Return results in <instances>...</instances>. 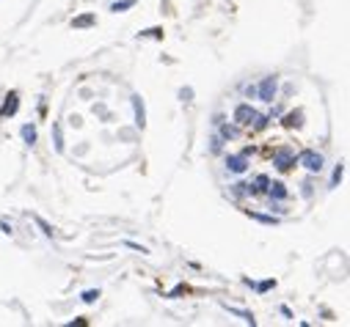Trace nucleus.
I'll return each mask as SVG.
<instances>
[{
  "label": "nucleus",
  "instance_id": "1",
  "mask_svg": "<svg viewBox=\"0 0 350 327\" xmlns=\"http://www.w3.org/2000/svg\"><path fill=\"white\" fill-rule=\"evenodd\" d=\"M298 162L306 168L309 173H320L322 168H326V157H322L320 152H314V148H306V152L298 154Z\"/></svg>",
  "mask_w": 350,
  "mask_h": 327
},
{
  "label": "nucleus",
  "instance_id": "2",
  "mask_svg": "<svg viewBox=\"0 0 350 327\" xmlns=\"http://www.w3.org/2000/svg\"><path fill=\"white\" fill-rule=\"evenodd\" d=\"M276 94H279V77H276V74H267V77H262V83L257 85V97L265 102V105H273Z\"/></svg>",
  "mask_w": 350,
  "mask_h": 327
},
{
  "label": "nucleus",
  "instance_id": "3",
  "mask_svg": "<svg viewBox=\"0 0 350 327\" xmlns=\"http://www.w3.org/2000/svg\"><path fill=\"white\" fill-rule=\"evenodd\" d=\"M295 162H298V157H295V152L289 146H279L273 152V165L279 168V171H289Z\"/></svg>",
  "mask_w": 350,
  "mask_h": 327
},
{
  "label": "nucleus",
  "instance_id": "4",
  "mask_svg": "<svg viewBox=\"0 0 350 327\" xmlns=\"http://www.w3.org/2000/svg\"><path fill=\"white\" fill-rule=\"evenodd\" d=\"M254 118H257V110H254L248 102H240V105L234 107V124L237 127H251Z\"/></svg>",
  "mask_w": 350,
  "mask_h": 327
},
{
  "label": "nucleus",
  "instance_id": "5",
  "mask_svg": "<svg viewBox=\"0 0 350 327\" xmlns=\"http://www.w3.org/2000/svg\"><path fill=\"white\" fill-rule=\"evenodd\" d=\"M226 171H229V173H246V171H248V154H246V152L229 154V157H226Z\"/></svg>",
  "mask_w": 350,
  "mask_h": 327
},
{
  "label": "nucleus",
  "instance_id": "6",
  "mask_svg": "<svg viewBox=\"0 0 350 327\" xmlns=\"http://www.w3.org/2000/svg\"><path fill=\"white\" fill-rule=\"evenodd\" d=\"M17 110H19V94L11 91L9 97H6L3 107H0V118H9V115H14Z\"/></svg>",
  "mask_w": 350,
  "mask_h": 327
},
{
  "label": "nucleus",
  "instance_id": "7",
  "mask_svg": "<svg viewBox=\"0 0 350 327\" xmlns=\"http://www.w3.org/2000/svg\"><path fill=\"white\" fill-rule=\"evenodd\" d=\"M130 102H132V113H136V127H138V129H144V127H146V110H144V99H141L138 94H132V97H130Z\"/></svg>",
  "mask_w": 350,
  "mask_h": 327
},
{
  "label": "nucleus",
  "instance_id": "8",
  "mask_svg": "<svg viewBox=\"0 0 350 327\" xmlns=\"http://www.w3.org/2000/svg\"><path fill=\"white\" fill-rule=\"evenodd\" d=\"M304 124V110H295V113H287L284 115V127L287 129H298Z\"/></svg>",
  "mask_w": 350,
  "mask_h": 327
},
{
  "label": "nucleus",
  "instance_id": "9",
  "mask_svg": "<svg viewBox=\"0 0 350 327\" xmlns=\"http://www.w3.org/2000/svg\"><path fill=\"white\" fill-rule=\"evenodd\" d=\"M215 127H218L221 129V138H224V140H234V138H237V135H240V129L237 127H229V124H224V121H218V124H215Z\"/></svg>",
  "mask_w": 350,
  "mask_h": 327
},
{
  "label": "nucleus",
  "instance_id": "10",
  "mask_svg": "<svg viewBox=\"0 0 350 327\" xmlns=\"http://www.w3.org/2000/svg\"><path fill=\"white\" fill-rule=\"evenodd\" d=\"M91 25H97V17L94 14H80L72 19V28H91Z\"/></svg>",
  "mask_w": 350,
  "mask_h": 327
},
{
  "label": "nucleus",
  "instance_id": "11",
  "mask_svg": "<svg viewBox=\"0 0 350 327\" xmlns=\"http://www.w3.org/2000/svg\"><path fill=\"white\" fill-rule=\"evenodd\" d=\"M267 193H271V198H276V201H284V198H287V187L281 185V182H271Z\"/></svg>",
  "mask_w": 350,
  "mask_h": 327
},
{
  "label": "nucleus",
  "instance_id": "12",
  "mask_svg": "<svg viewBox=\"0 0 350 327\" xmlns=\"http://www.w3.org/2000/svg\"><path fill=\"white\" fill-rule=\"evenodd\" d=\"M248 217L257 220V223H265V226H279V217H273V215H259V212H251V209H248Z\"/></svg>",
  "mask_w": 350,
  "mask_h": 327
},
{
  "label": "nucleus",
  "instance_id": "13",
  "mask_svg": "<svg viewBox=\"0 0 350 327\" xmlns=\"http://www.w3.org/2000/svg\"><path fill=\"white\" fill-rule=\"evenodd\" d=\"M226 311H229V313H234V316H240L246 324H251V327L257 324V319H254V313H251V311H240V308H232V305H226Z\"/></svg>",
  "mask_w": 350,
  "mask_h": 327
},
{
  "label": "nucleus",
  "instance_id": "14",
  "mask_svg": "<svg viewBox=\"0 0 350 327\" xmlns=\"http://www.w3.org/2000/svg\"><path fill=\"white\" fill-rule=\"evenodd\" d=\"M52 143H56V152L64 154V132H61V124H52Z\"/></svg>",
  "mask_w": 350,
  "mask_h": 327
},
{
  "label": "nucleus",
  "instance_id": "15",
  "mask_svg": "<svg viewBox=\"0 0 350 327\" xmlns=\"http://www.w3.org/2000/svg\"><path fill=\"white\" fill-rule=\"evenodd\" d=\"M267 187H271V176L259 173L257 179H254V193H267Z\"/></svg>",
  "mask_w": 350,
  "mask_h": 327
},
{
  "label": "nucleus",
  "instance_id": "16",
  "mask_svg": "<svg viewBox=\"0 0 350 327\" xmlns=\"http://www.w3.org/2000/svg\"><path fill=\"white\" fill-rule=\"evenodd\" d=\"M138 0H116V3H111V11L113 14H122V11H127V9H132Z\"/></svg>",
  "mask_w": 350,
  "mask_h": 327
},
{
  "label": "nucleus",
  "instance_id": "17",
  "mask_svg": "<svg viewBox=\"0 0 350 327\" xmlns=\"http://www.w3.org/2000/svg\"><path fill=\"white\" fill-rule=\"evenodd\" d=\"M36 138H39V135H36V127H33V124H25V127H22V140L28 143V146H33Z\"/></svg>",
  "mask_w": 350,
  "mask_h": 327
},
{
  "label": "nucleus",
  "instance_id": "18",
  "mask_svg": "<svg viewBox=\"0 0 350 327\" xmlns=\"http://www.w3.org/2000/svg\"><path fill=\"white\" fill-rule=\"evenodd\" d=\"M80 300H83L86 305H91V303H97L99 300V289H86L83 294H80Z\"/></svg>",
  "mask_w": 350,
  "mask_h": 327
},
{
  "label": "nucleus",
  "instance_id": "19",
  "mask_svg": "<svg viewBox=\"0 0 350 327\" xmlns=\"http://www.w3.org/2000/svg\"><path fill=\"white\" fill-rule=\"evenodd\" d=\"M210 143H212L210 152H212V154H221V152H224V143H226V140L221 138V135H212V140H210Z\"/></svg>",
  "mask_w": 350,
  "mask_h": 327
},
{
  "label": "nucleus",
  "instance_id": "20",
  "mask_svg": "<svg viewBox=\"0 0 350 327\" xmlns=\"http://www.w3.org/2000/svg\"><path fill=\"white\" fill-rule=\"evenodd\" d=\"M342 173H345V165H342V162H339V165L334 168V176H331V187H339V182H342Z\"/></svg>",
  "mask_w": 350,
  "mask_h": 327
},
{
  "label": "nucleus",
  "instance_id": "21",
  "mask_svg": "<svg viewBox=\"0 0 350 327\" xmlns=\"http://www.w3.org/2000/svg\"><path fill=\"white\" fill-rule=\"evenodd\" d=\"M254 286H257V291H259V294H265V291H271L273 286H276V281H273V278H267V281H262V283H254Z\"/></svg>",
  "mask_w": 350,
  "mask_h": 327
},
{
  "label": "nucleus",
  "instance_id": "22",
  "mask_svg": "<svg viewBox=\"0 0 350 327\" xmlns=\"http://www.w3.org/2000/svg\"><path fill=\"white\" fill-rule=\"evenodd\" d=\"M36 223H39V228H42L44 236H52V234H56V231H52V226H50L47 220H42V217H36Z\"/></svg>",
  "mask_w": 350,
  "mask_h": 327
},
{
  "label": "nucleus",
  "instance_id": "23",
  "mask_svg": "<svg viewBox=\"0 0 350 327\" xmlns=\"http://www.w3.org/2000/svg\"><path fill=\"white\" fill-rule=\"evenodd\" d=\"M179 99H182L185 105H191L193 102V88H179Z\"/></svg>",
  "mask_w": 350,
  "mask_h": 327
},
{
  "label": "nucleus",
  "instance_id": "24",
  "mask_svg": "<svg viewBox=\"0 0 350 327\" xmlns=\"http://www.w3.org/2000/svg\"><path fill=\"white\" fill-rule=\"evenodd\" d=\"M141 36H152V39H160V36H163V28H146V31H141Z\"/></svg>",
  "mask_w": 350,
  "mask_h": 327
},
{
  "label": "nucleus",
  "instance_id": "25",
  "mask_svg": "<svg viewBox=\"0 0 350 327\" xmlns=\"http://www.w3.org/2000/svg\"><path fill=\"white\" fill-rule=\"evenodd\" d=\"M124 245H127V248H132V250H138V253H149V248H144V245H138V242H130V240H127Z\"/></svg>",
  "mask_w": 350,
  "mask_h": 327
},
{
  "label": "nucleus",
  "instance_id": "26",
  "mask_svg": "<svg viewBox=\"0 0 350 327\" xmlns=\"http://www.w3.org/2000/svg\"><path fill=\"white\" fill-rule=\"evenodd\" d=\"M0 228H3V234H11V231H14L11 228V223H6V220H0Z\"/></svg>",
  "mask_w": 350,
  "mask_h": 327
},
{
  "label": "nucleus",
  "instance_id": "27",
  "mask_svg": "<svg viewBox=\"0 0 350 327\" xmlns=\"http://www.w3.org/2000/svg\"><path fill=\"white\" fill-rule=\"evenodd\" d=\"M75 324L83 327V324H89V322H86V319H75V322H69V327H75Z\"/></svg>",
  "mask_w": 350,
  "mask_h": 327
}]
</instances>
